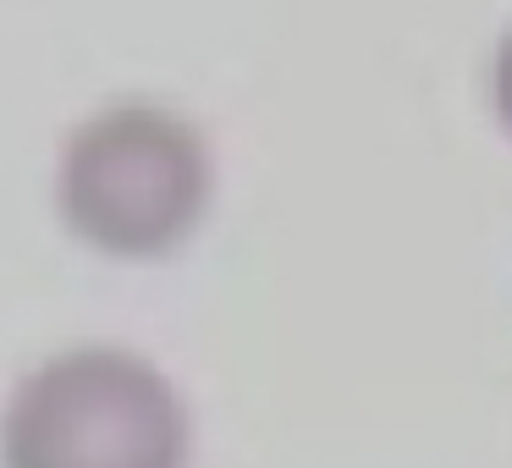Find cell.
Instances as JSON below:
<instances>
[{"label":"cell","instance_id":"7a4b0ae2","mask_svg":"<svg viewBox=\"0 0 512 468\" xmlns=\"http://www.w3.org/2000/svg\"><path fill=\"white\" fill-rule=\"evenodd\" d=\"M188 457V397L133 347H61L0 408V468H188Z\"/></svg>","mask_w":512,"mask_h":468},{"label":"cell","instance_id":"3957f363","mask_svg":"<svg viewBox=\"0 0 512 468\" xmlns=\"http://www.w3.org/2000/svg\"><path fill=\"white\" fill-rule=\"evenodd\" d=\"M490 100H496V122L512 138V28L496 45V67H490Z\"/></svg>","mask_w":512,"mask_h":468},{"label":"cell","instance_id":"6da1fadb","mask_svg":"<svg viewBox=\"0 0 512 468\" xmlns=\"http://www.w3.org/2000/svg\"><path fill=\"white\" fill-rule=\"evenodd\" d=\"M215 199L210 138L149 100L94 111L56 155V215L105 259H166L204 226Z\"/></svg>","mask_w":512,"mask_h":468}]
</instances>
